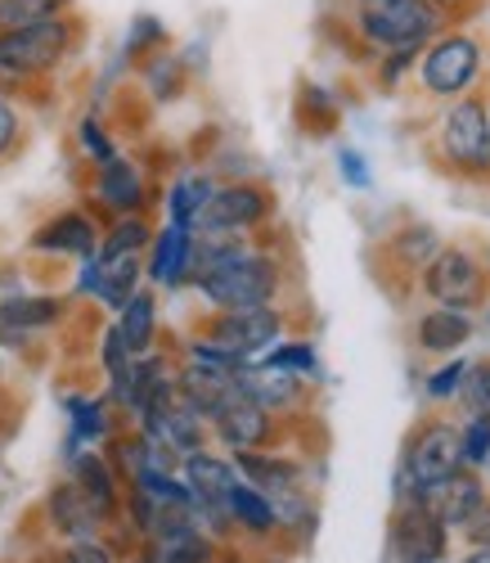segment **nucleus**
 Returning <instances> with one entry per match:
<instances>
[{
    "instance_id": "nucleus-1",
    "label": "nucleus",
    "mask_w": 490,
    "mask_h": 563,
    "mask_svg": "<svg viewBox=\"0 0 490 563\" xmlns=\"http://www.w3.org/2000/svg\"><path fill=\"white\" fill-rule=\"evenodd\" d=\"M189 289L208 311H243V307H279L288 294V271L279 253L257 240H230V234H199L193 244Z\"/></svg>"
},
{
    "instance_id": "nucleus-2",
    "label": "nucleus",
    "mask_w": 490,
    "mask_h": 563,
    "mask_svg": "<svg viewBox=\"0 0 490 563\" xmlns=\"http://www.w3.org/2000/svg\"><path fill=\"white\" fill-rule=\"evenodd\" d=\"M81 41H86L81 14L5 27L0 32V90L19 96V100H32L41 86H51L77 59Z\"/></svg>"
},
{
    "instance_id": "nucleus-3",
    "label": "nucleus",
    "mask_w": 490,
    "mask_h": 563,
    "mask_svg": "<svg viewBox=\"0 0 490 563\" xmlns=\"http://www.w3.org/2000/svg\"><path fill=\"white\" fill-rule=\"evenodd\" d=\"M342 14H347V36H356V45H365L374 59L423 51L436 32L450 27V19L427 0H342Z\"/></svg>"
},
{
    "instance_id": "nucleus-4",
    "label": "nucleus",
    "mask_w": 490,
    "mask_h": 563,
    "mask_svg": "<svg viewBox=\"0 0 490 563\" xmlns=\"http://www.w3.org/2000/svg\"><path fill=\"white\" fill-rule=\"evenodd\" d=\"M414 77L423 86V96H432V100L472 96L486 77V45L464 23H450L446 32H436L419 51Z\"/></svg>"
},
{
    "instance_id": "nucleus-5",
    "label": "nucleus",
    "mask_w": 490,
    "mask_h": 563,
    "mask_svg": "<svg viewBox=\"0 0 490 563\" xmlns=\"http://www.w3.org/2000/svg\"><path fill=\"white\" fill-rule=\"evenodd\" d=\"M436 158L459 176H490V109L486 96H459L446 100L436 118Z\"/></svg>"
},
{
    "instance_id": "nucleus-6",
    "label": "nucleus",
    "mask_w": 490,
    "mask_h": 563,
    "mask_svg": "<svg viewBox=\"0 0 490 563\" xmlns=\"http://www.w3.org/2000/svg\"><path fill=\"white\" fill-rule=\"evenodd\" d=\"M279 199L266 180L238 176V180H216V190L199 217V234H230V240H257V234L275 221Z\"/></svg>"
},
{
    "instance_id": "nucleus-7",
    "label": "nucleus",
    "mask_w": 490,
    "mask_h": 563,
    "mask_svg": "<svg viewBox=\"0 0 490 563\" xmlns=\"http://www.w3.org/2000/svg\"><path fill=\"white\" fill-rule=\"evenodd\" d=\"M455 468H464L459 460V429L450 419H432L423 424V433L410 442L401 474H397V496L401 500H427L441 483H446Z\"/></svg>"
},
{
    "instance_id": "nucleus-8",
    "label": "nucleus",
    "mask_w": 490,
    "mask_h": 563,
    "mask_svg": "<svg viewBox=\"0 0 490 563\" xmlns=\"http://www.w3.org/2000/svg\"><path fill=\"white\" fill-rule=\"evenodd\" d=\"M86 208L100 217V221H113V217H140L154 208V180L144 172L126 150L100 167H90V180H86Z\"/></svg>"
},
{
    "instance_id": "nucleus-9",
    "label": "nucleus",
    "mask_w": 490,
    "mask_h": 563,
    "mask_svg": "<svg viewBox=\"0 0 490 563\" xmlns=\"http://www.w3.org/2000/svg\"><path fill=\"white\" fill-rule=\"evenodd\" d=\"M199 334H208L212 343H221L225 352L257 361L266 347H275L288 334V311L279 307H243V311H208L199 320Z\"/></svg>"
},
{
    "instance_id": "nucleus-10",
    "label": "nucleus",
    "mask_w": 490,
    "mask_h": 563,
    "mask_svg": "<svg viewBox=\"0 0 490 563\" xmlns=\"http://www.w3.org/2000/svg\"><path fill=\"white\" fill-rule=\"evenodd\" d=\"M423 294L436 302V307H455V311H472L486 302L490 294V271L481 266L477 253L459 249V244H446L423 271Z\"/></svg>"
},
{
    "instance_id": "nucleus-11",
    "label": "nucleus",
    "mask_w": 490,
    "mask_h": 563,
    "mask_svg": "<svg viewBox=\"0 0 490 563\" xmlns=\"http://www.w3.org/2000/svg\"><path fill=\"white\" fill-rule=\"evenodd\" d=\"M100 230L104 221L94 217L86 203H73V208H59L45 217L32 234H27V253L32 257H51V262H86L94 257V249H100Z\"/></svg>"
},
{
    "instance_id": "nucleus-12",
    "label": "nucleus",
    "mask_w": 490,
    "mask_h": 563,
    "mask_svg": "<svg viewBox=\"0 0 490 563\" xmlns=\"http://www.w3.org/2000/svg\"><path fill=\"white\" fill-rule=\"evenodd\" d=\"M212 446L238 455V451H266V446H279L283 442V419H275L270 410H261L257 401H248L243 393H234L212 419Z\"/></svg>"
},
{
    "instance_id": "nucleus-13",
    "label": "nucleus",
    "mask_w": 490,
    "mask_h": 563,
    "mask_svg": "<svg viewBox=\"0 0 490 563\" xmlns=\"http://www.w3.org/2000/svg\"><path fill=\"white\" fill-rule=\"evenodd\" d=\"M234 388L248 397V401H257L261 410H270L275 419H283V424H288L292 415H302L311 406V384L298 379V374H288V369L266 365V361H248V365H243L234 374Z\"/></svg>"
},
{
    "instance_id": "nucleus-14",
    "label": "nucleus",
    "mask_w": 490,
    "mask_h": 563,
    "mask_svg": "<svg viewBox=\"0 0 490 563\" xmlns=\"http://www.w3.org/2000/svg\"><path fill=\"white\" fill-rule=\"evenodd\" d=\"M193 244H199V230H185V225L163 221V225L154 230L149 249H144V285H154V289H163V294L189 289Z\"/></svg>"
},
{
    "instance_id": "nucleus-15",
    "label": "nucleus",
    "mask_w": 490,
    "mask_h": 563,
    "mask_svg": "<svg viewBox=\"0 0 490 563\" xmlns=\"http://www.w3.org/2000/svg\"><path fill=\"white\" fill-rule=\"evenodd\" d=\"M446 523L432 514L427 500H401L391 519V554L401 563H441L446 559Z\"/></svg>"
},
{
    "instance_id": "nucleus-16",
    "label": "nucleus",
    "mask_w": 490,
    "mask_h": 563,
    "mask_svg": "<svg viewBox=\"0 0 490 563\" xmlns=\"http://www.w3.org/2000/svg\"><path fill=\"white\" fill-rule=\"evenodd\" d=\"M73 298L68 294H51V289H19L10 298H0V330L19 334V339H45L55 334L68 320Z\"/></svg>"
},
{
    "instance_id": "nucleus-17",
    "label": "nucleus",
    "mask_w": 490,
    "mask_h": 563,
    "mask_svg": "<svg viewBox=\"0 0 490 563\" xmlns=\"http://www.w3.org/2000/svg\"><path fill=\"white\" fill-rule=\"evenodd\" d=\"M64 415H68V433H64L59 460H73L77 451H104L109 438L122 429V419L113 415L104 393H68Z\"/></svg>"
},
{
    "instance_id": "nucleus-18",
    "label": "nucleus",
    "mask_w": 490,
    "mask_h": 563,
    "mask_svg": "<svg viewBox=\"0 0 490 563\" xmlns=\"http://www.w3.org/2000/svg\"><path fill=\"white\" fill-rule=\"evenodd\" d=\"M64 474L77 483V492L86 496V505L100 514V523L113 532L122 519V492L126 483L113 474V464L104 451H77L73 460H64Z\"/></svg>"
},
{
    "instance_id": "nucleus-19",
    "label": "nucleus",
    "mask_w": 490,
    "mask_h": 563,
    "mask_svg": "<svg viewBox=\"0 0 490 563\" xmlns=\"http://www.w3.org/2000/svg\"><path fill=\"white\" fill-rule=\"evenodd\" d=\"M41 519H45V528H51V537H59V545H68V541H94V537L109 532L100 523V514L86 505V496L77 492V483L68 474L45 487Z\"/></svg>"
},
{
    "instance_id": "nucleus-20",
    "label": "nucleus",
    "mask_w": 490,
    "mask_h": 563,
    "mask_svg": "<svg viewBox=\"0 0 490 563\" xmlns=\"http://www.w3.org/2000/svg\"><path fill=\"white\" fill-rule=\"evenodd\" d=\"M234 468L243 483H253L266 496H283V492H307V464L298 455H288L279 446L266 451H238Z\"/></svg>"
},
{
    "instance_id": "nucleus-21",
    "label": "nucleus",
    "mask_w": 490,
    "mask_h": 563,
    "mask_svg": "<svg viewBox=\"0 0 490 563\" xmlns=\"http://www.w3.org/2000/svg\"><path fill=\"white\" fill-rule=\"evenodd\" d=\"M131 77H135V86L144 90V100L158 104V109L185 100L189 86H193V73L185 68V59H180L176 45H167V51H158V55H149V59H140V64L131 68Z\"/></svg>"
},
{
    "instance_id": "nucleus-22",
    "label": "nucleus",
    "mask_w": 490,
    "mask_h": 563,
    "mask_svg": "<svg viewBox=\"0 0 490 563\" xmlns=\"http://www.w3.org/2000/svg\"><path fill=\"white\" fill-rule=\"evenodd\" d=\"M427 505L446 528H468L486 509V483L477 478V468H455V474L427 496Z\"/></svg>"
},
{
    "instance_id": "nucleus-23",
    "label": "nucleus",
    "mask_w": 490,
    "mask_h": 563,
    "mask_svg": "<svg viewBox=\"0 0 490 563\" xmlns=\"http://www.w3.org/2000/svg\"><path fill=\"white\" fill-rule=\"evenodd\" d=\"M113 324H118V334H122V343H126V352H131V356L154 352V347H158V339H163L158 289H154V285H140V289L126 298V307L113 316Z\"/></svg>"
},
{
    "instance_id": "nucleus-24",
    "label": "nucleus",
    "mask_w": 490,
    "mask_h": 563,
    "mask_svg": "<svg viewBox=\"0 0 490 563\" xmlns=\"http://www.w3.org/2000/svg\"><path fill=\"white\" fill-rule=\"evenodd\" d=\"M212 190H216V172H203V167L176 172L167 180V195H163V221L193 230L203 217V208H208V199H212Z\"/></svg>"
},
{
    "instance_id": "nucleus-25",
    "label": "nucleus",
    "mask_w": 490,
    "mask_h": 563,
    "mask_svg": "<svg viewBox=\"0 0 490 563\" xmlns=\"http://www.w3.org/2000/svg\"><path fill=\"white\" fill-rule=\"evenodd\" d=\"M225 514H230V528L234 532H248V537H275L279 519H275V500L266 492H257L253 483H234L225 496Z\"/></svg>"
},
{
    "instance_id": "nucleus-26",
    "label": "nucleus",
    "mask_w": 490,
    "mask_h": 563,
    "mask_svg": "<svg viewBox=\"0 0 490 563\" xmlns=\"http://www.w3.org/2000/svg\"><path fill=\"white\" fill-rule=\"evenodd\" d=\"M419 347L432 352V356H450L459 352L468 339H472V320L468 311H455V307H432L423 320H419Z\"/></svg>"
},
{
    "instance_id": "nucleus-27",
    "label": "nucleus",
    "mask_w": 490,
    "mask_h": 563,
    "mask_svg": "<svg viewBox=\"0 0 490 563\" xmlns=\"http://www.w3.org/2000/svg\"><path fill=\"white\" fill-rule=\"evenodd\" d=\"M140 285H144V253L100 262V285H94V302H100V311L118 316V311L126 307V298H131Z\"/></svg>"
},
{
    "instance_id": "nucleus-28",
    "label": "nucleus",
    "mask_w": 490,
    "mask_h": 563,
    "mask_svg": "<svg viewBox=\"0 0 490 563\" xmlns=\"http://www.w3.org/2000/svg\"><path fill=\"white\" fill-rule=\"evenodd\" d=\"M154 217L149 212H140V217H113L104 221L100 230V249H94V257L100 262H113V257H131V253H144L154 240Z\"/></svg>"
},
{
    "instance_id": "nucleus-29",
    "label": "nucleus",
    "mask_w": 490,
    "mask_h": 563,
    "mask_svg": "<svg viewBox=\"0 0 490 563\" xmlns=\"http://www.w3.org/2000/svg\"><path fill=\"white\" fill-rule=\"evenodd\" d=\"M73 145H77V154H81L90 167H100V163H109V158L122 154V140H118V131L109 126V118H104L100 109H86V113L73 122Z\"/></svg>"
},
{
    "instance_id": "nucleus-30",
    "label": "nucleus",
    "mask_w": 490,
    "mask_h": 563,
    "mask_svg": "<svg viewBox=\"0 0 490 563\" xmlns=\"http://www.w3.org/2000/svg\"><path fill=\"white\" fill-rule=\"evenodd\" d=\"M441 249H446V240H441L436 225H427V221H410V225H401L397 234H391V244H387L391 262H401L405 271H423Z\"/></svg>"
},
{
    "instance_id": "nucleus-31",
    "label": "nucleus",
    "mask_w": 490,
    "mask_h": 563,
    "mask_svg": "<svg viewBox=\"0 0 490 563\" xmlns=\"http://www.w3.org/2000/svg\"><path fill=\"white\" fill-rule=\"evenodd\" d=\"M171 45V27L158 19V14H149V10H140L131 23H126V32H122V41H118V55L135 68L140 59H149V55H158V51H167Z\"/></svg>"
},
{
    "instance_id": "nucleus-32",
    "label": "nucleus",
    "mask_w": 490,
    "mask_h": 563,
    "mask_svg": "<svg viewBox=\"0 0 490 563\" xmlns=\"http://www.w3.org/2000/svg\"><path fill=\"white\" fill-rule=\"evenodd\" d=\"M337 118H342V109L320 81H302L298 86V126L307 135H328L337 126Z\"/></svg>"
},
{
    "instance_id": "nucleus-33",
    "label": "nucleus",
    "mask_w": 490,
    "mask_h": 563,
    "mask_svg": "<svg viewBox=\"0 0 490 563\" xmlns=\"http://www.w3.org/2000/svg\"><path fill=\"white\" fill-rule=\"evenodd\" d=\"M257 361H266V365H275V369H288V374H298V379H307V384H315L320 379V352H315V343H307V339H279L275 347H266Z\"/></svg>"
},
{
    "instance_id": "nucleus-34",
    "label": "nucleus",
    "mask_w": 490,
    "mask_h": 563,
    "mask_svg": "<svg viewBox=\"0 0 490 563\" xmlns=\"http://www.w3.org/2000/svg\"><path fill=\"white\" fill-rule=\"evenodd\" d=\"M64 14H77V0H0V32L45 23V19H64Z\"/></svg>"
},
{
    "instance_id": "nucleus-35",
    "label": "nucleus",
    "mask_w": 490,
    "mask_h": 563,
    "mask_svg": "<svg viewBox=\"0 0 490 563\" xmlns=\"http://www.w3.org/2000/svg\"><path fill=\"white\" fill-rule=\"evenodd\" d=\"M27 109H23V100L19 96H5L0 90V167L5 163H14L19 154H23V145H27Z\"/></svg>"
},
{
    "instance_id": "nucleus-36",
    "label": "nucleus",
    "mask_w": 490,
    "mask_h": 563,
    "mask_svg": "<svg viewBox=\"0 0 490 563\" xmlns=\"http://www.w3.org/2000/svg\"><path fill=\"white\" fill-rule=\"evenodd\" d=\"M455 401L464 419H490V361H468Z\"/></svg>"
},
{
    "instance_id": "nucleus-37",
    "label": "nucleus",
    "mask_w": 490,
    "mask_h": 563,
    "mask_svg": "<svg viewBox=\"0 0 490 563\" xmlns=\"http://www.w3.org/2000/svg\"><path fill=\"white\" fill-rule=\"evenodd\" d=\"M94 361H100V379H104V384L126 379L131 352H126V343H122V334H118V324H113V320L100 324V347H94Z\"/></svg>"
},
{
    "instance_id": "nucleus-38",
    "label": "nucleus",
    "mask_w": 490,
    "mask_h": 563,
    "mask_svg": "<svg viewBox=\"0 0 490 563\" xmlns=\"http://www.w3.org/2000/svg\"><path fill=\"white\" fill-rule=\"evenodd\" d=\"M459 460L464 468H481L490 460V419H468L459 429Z\"/></svg>"
},
{
    "instance_id": "nucleus-39",
    "label": "nucleus",
    "mask_w": 490,
    "mask_h": 563,
    "mask_svg": "<svg viewBox=\"0 0 490 563\" xmlns=\"http://www.w3.org/2000/svg\"><path fill=\"white\" fill-rule=\"evenodd\" d=\"M464 369H468V356H450L441 369H432L427 374V401H450L455 393H459V384H464Z\"/></svg>"
},
{
    "instance_id": "nucleus-40",
    "label": "nucleus",
    "mask_w": 490,
    "mask_h": 563,
    "mask_svg": "<svg viewBox=\"0 0 490 563\" xmlns=\"http://www.w3.org/2000/svg\"><path fill=\"white\" fill-rule=\"evenodd\" d=\"M55 563H118V550L109 545V532L94 537V541H68L59 545Z\"/></svg>"
},
{
    "instance_id": "nucleus-41",
    "label": "nucleus",
    "mask_w": 490,
    "mask_h": 563,
    "mask_svg": "<svg viewBox=\"0 0 490 563\" xmlns=\"http://www.w3.org/2000/svg\"><path fill=\"white\" fill-rule=\"evenodd\" d=\"M333 163H337V176L347 180L352 190H369V185H374V167H369V158L356 145H337Z\"/></svg>"
},
{
    "instance_id": "nucleus-42",
    "label": "nucleus",
    "mask_w": 490,
    "mask_h": 563,
    "mask_svg": "<svg viewBox=\"0 0 490 563\" xmlns=\"http://www.w3.org/2000/svg\"><path fill=\"white\" fill-rule=\"evenodd\" d=\"M419 51H397V55H378V90H397L414 73Z\"/></svg>"
},
{
    "instance_id": "nucleus-43",
    "label": "nucleus",
    "mask_w": 490,
    "mask_h": 563,
    "mask_svg": "<svg viewBox=\"0 0 490 563\" xmlns=\"http://www.w3.org/2000/svg\"><path fill=\"white\" fill-rule=\"evenodd\" d=\"M427 5H432V10H441L450 23H464V19H472V14L481 10V0H427Z\"/></svg>"
},
{
    "instance_id": "nucleus-44",
    "label": "nucleus",
    "mask_w": 490,
    "mask_h": 563,
    "mask_svg": "<svg viewBox=\"0 0 490 563\" xmlns=\"http://www.w3.org/2000/svg\"><path fill=\"white\" fill-rule=\"evenodd\" d=\"M10 379H14V356L0 347V406L10 401Z\"/></svg>"
},
{
    "instance_id": "nucleus-45",
    "label": "nucleus",
    "mask_w": 490,
    "mask_h": 563,
    "mask_svg": "<svg viewBox=\"0 0 490 563\" xmlns=\"http://www.w3.org/2000/svg\"><path fill=\"white\" fill-rule=\"evenodd\" d=\"M468 532H472V541H481V545H490V500H486V509L477 514V519L468 523Z\"/></svg>"
},
{
    "instance_id": "nucleus-46",
    "label": "nucleus",
    "mask_w": 490,
    "mask_h": 563,
    "mask_svg": "<svg viewBox=\"0 0 490 563\" xmlns=\"http://www.w3.org/2000/svg\"><path fill=\"white\" fill-rule=\"evenodd\" d=\"M126 563H163V559H158V550H154L149 541H140V545L131 550V559H126Z\"/></svg>"
},
{
    "instance_id": "nucleus-47",
    "label": "nucleus",
    "mask_w": 490,
    "mask_h": 563,
    "mask_svg": "<svg viewBox=\"0 0 490 563\" xmlns=\"http://www.w3.org/2000/svg\"><path fill=\"white\" fill-rule=\"evenodd\" d=\"M464 563H490V545H477V550H472Z\"/></svg>"
},
{
    "instance_id": "nucleus-48",
    "label": "nucleus",
    "mask_w": 490,
    "mask_h": 563,
    "mask_svg": "<svg viewBox=\"0 0 490 563\" xmlns=\"http://www.w3.org/2000/svg\"><path fill=\"white\" fill-rule=\"evenodd\" d=\"M486 330H490V307H486Z\"/></svg>"
},
{
    "instance_id": "nucleus-49",
    "label": "nucleus",
    "mask_w": 490,
    "mask_h": 563,
    "mask_svg": "<svg viewBox=\"0 0 490 563\" xmlns=\"http://www.w3.org/2000/svg\"><path fill=\"white\" fill-rule=\"evenodd\" d=\"M481 468H486V474H490V460H486V464H481Z\"/></svg>"
},
{
    "instance_id": "nucleus-50",
    "label": "nucleus",
    "mask_w": 490,
    "mask_h": 563,
    "mask_svg": "<svg viewBox=\"0 0 490 563\" xmlns=\"http://www.w3.org/2000/svg\"><path fill=\"white\" fill-rule=\"evenodd\" d=\"M486 109H490V100H486Z\"/></svg>"
}]
</instances>
